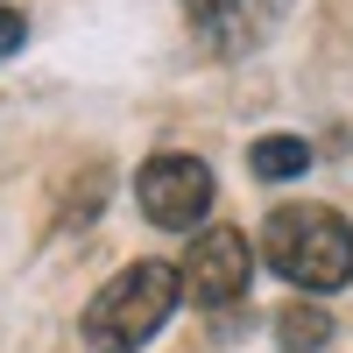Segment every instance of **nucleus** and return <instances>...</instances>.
I'll return each mask as SVG.
<instances>
[{
  "label": "nucleus",
  "mask_w": 353,
  "mask_h": 353,
  "mask_svg": "<svg viewBox=\"0 0 353 353\" xmlns=\"http://www.w3.org/2000/svg\"><path fill=\"white\" fill-rule=\"evenodd\" d=\"M248 170L261 176V184H290V176L311 170V141H297V134H261L254 149H248Z\"/></svg>",
  "instance_id": "obj_5"
},
{
  "label": "nucleus",
  "mask_w": 353,
  "mask_h": 353,
  "mask_svg": "<svg viewBox=\"0 0 353 353\" xmlns=\"http://www.w3.org/2000/svg\"><path fill=\"white\" fill-rule=\"evenodd\" d=\"M184 8H191V21L212 28V21H226V14H233V0H184Z\"/></svg>",
  "instance_id": "obj_8"
},
{
  "label": "nucleus",
  "mask_w": 353,
  "mask_h": 353,
  "mask_svg": "<svg viewBox=\"0 0 353 353\" xmlns=\"http://www.w3.org/2000/svg\"><path fill=\"white\" fill-rule=\"evenodd\" d=\"M325 339H332L325 304H290V311L276 318V346H283V353H325Z\"/></svg>",
  "instance_id": "obj_6"
},
{
  "label": "nucleus",
  "mask_w": 353,
  "mask_h": 353,
  "mask_svg": "<svg viewBox=\"0 0 353 353\" xmlns=\"http://www.w3.org/2000/svg\"><path fill=\"white\" fill-rule=\"evenodd\" d=\"M21 36H28V21H21L14 8H0V64H8V57L21 50Z\"/></svg>",
  "instance_id": "obj_7"
},
{
  "label": "nucleus",
  "mask_w": 353,
  "mask_h": 353,
  "mask_svg": "<svg viewBox=\"0 0 353 353\" xmlns=\"http://www.w3.org/2000/svg\"><path fill=\"white\" fill-rule=\"evenodd\" d=\"M176 297H184L176 269H163V261H128V269L85 304V346H92V353H134V346H149L170 325Z\"/></svg>",
  "instance_id": "obj_2"
},
{
  "label": "nucleus",
  "mask_w": 353,
  "mask_h": 353,
  "mask_svg": "<svg viewBox=\"0 0 353 353\" xmlns=\"http://www.w3.org/2000/svg\"><path fill=\"white\" fill-rule=\"evenodd\" d=\"M134 198H141V212H149V226L184 233V226H198L212 212V170L198 156H149L134 170Z\"/></svg>",
  "instance_id": "obj_4"
},
{
  "label": "nucleus",
  "mask_w": 353,
  "mask_h": 353,
  "mask_svg": "<svg viewBox=\"0 0 353 353\" xmlns=\"http://www.w3.org/2000/svg\"><path fill=\"white\" fill-rule=\"evenodd\" d=\"M261 254L283 283H297L304 297H332L353 283V226L332 205H283L261 219Z\"/></svg>",
  "instance_id": "obj_1"
},
{
  "label": "nucleus",
  "mask_w": 353,
  "mask_h": 353,
  "mask_svg": "<svg viewBox=\"0 0 353 353\" xmlns=\"http://www.w3.org/2000/svg\"><path fill=\"white\" fill-rule=\"evenodd\" d=\"M248 276H254V248L241 226H205L198 241L184 248L176 261V283H184V297L205 304V311H226L248 297Z\"/></svg>",
  "instance_id": "obj_3"
}]
</instances>
